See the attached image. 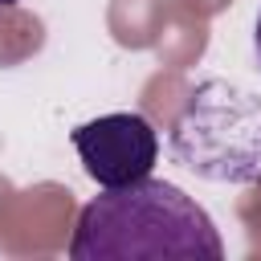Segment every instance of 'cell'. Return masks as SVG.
<instances>
[{"instance_id":"6da1fadb","label":"cell","mask_w":261,"mask_h":261,"mask_svg":"<svg viewBox=\"0 0 261 261\" xmlns=\"http://www.w3.org/2000/svg\"><path fill=\"white\" fill-rule=\"evenodd\" d=\"M73 261H135V257H175V261H220L224 241L212 216L167 179H135L122 188H102L73 224Z\"/></svg>"},{"instance_id":"7a4b0ae2","label":"cell","mask_w":261,"mask_h":261,"mask_svg":"<svg viewBox=\"0 0 261 261\" xmlns=\"http://www.w3.org/2000/svg\"><path fill=\"white\" fill-rule=\"evenodd\" d=\"M167 151L179 167L208 184H261V94L204 77L167 130Z\"/></svg>"},{"instance_id":"3957f363","label":"cell","mask_w":261,"mask_h":261,"mask_svg":"<svg viewBox=\"0 0 261 261\" xmlns=\"http://www.w3.org/2000/svg\"><path fill=\"white\" fill-rule=\"evenodd\" d=\"M69 143L82 159V171L98 188L135 184V179L151 175V167L159 159V130L139 110L98 114V118L73 126Z\"/></svg>"},{"instance_id":"277c9868","label":"cell","mask_w":261,"mask_h":261,"mask_svg":"<svg viewBox=\"0 0 261 261\" xmlns=\"http://www.w3.org/2000/svg\"><path fill=\"white\" fill-rule=\"evenodd\" d=\"M253 61H257V73H261V12H257V24H253Z\"/></svg>"},{"instance_id":"5b68a950","label":"cell","mask_w":261,"mask_h":261,"mask_svg":"<svg viewBox=\"0 0 261 261\" xmlns=\"http://www.w3.org/2000/svg\"><path fill=\"white\" fill-rule=\"evenodd\" d=\"M12 4H20V0H0V8H12Z\"/></svg>"}]
</instances>
